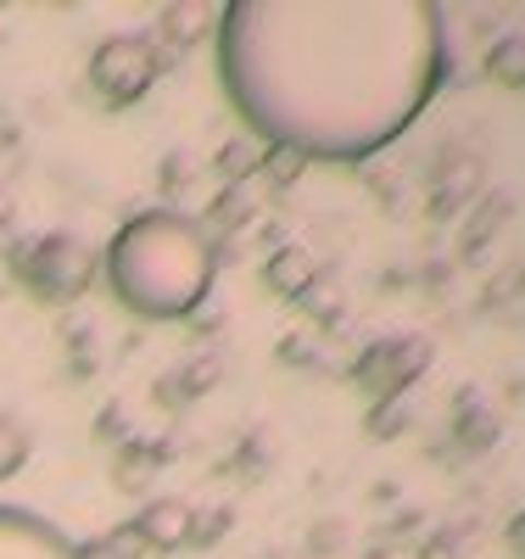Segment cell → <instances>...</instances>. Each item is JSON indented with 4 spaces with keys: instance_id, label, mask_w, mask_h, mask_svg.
Masks as SVG:
<instances>
[{
    "instance_id": "6da1fadb",
    "label": "cell",
    "mask_w": 525,
    "mask_h": 559,
    "mask_svg": "<svg viewBox=\"0 0 525 559\" xmlns=\"http://www.w3.org/2000/svg\"><path fill=\"white\" fill-rule=\"evenodd\" d=\"M107 286L118 308L134 319H190L218 274V247L207 236V224H196L179 207H146L129 224H118V236L107 241Z\"/></svg>"
},
{
    "instance_id": "7a4b0ae2",
    "label": "cell",
    "mask_w": 525,
    "mask_h": 559,
    "mask_svg": "<svg viewBox=\"0 0 525 559\" xmlns=\"http://www.w3.org/2000/svg\"><path fill=\"white\" fill-rule=\"evenodd\" d=\"M163 68L168 62L152 45V34H112L90 57V90L107 107H134V102H146V90L163 79Z\"/></svg>"
},
{
    "instance_id": "3957f363",
    "label": "cell",
    "mask_w": 525,
    "mask_h": 559,
    "mask_svg": "<svg viewBox=\"0 0 525 559\" xmlns=\"http://www.w3.org/2000/svg\"><path fill=\"white\" fill-rule=\"evenodd\" d=\"M17 280H23V292L39 297V302H73L90 292V280H95V252L68 236V229H51V236H39L23 258H17Z\"/></svg>"
},
{
    "instance_id": "277c9868",
    "label": "cell",
    "mask_w": 525,
    "mask_h": 559,
    "mask_svg": "<svg viewBox=\"0 0 525 559\" xmlns=\"http://www.w3.org/2000/svg\"><path fill=\"white\" fill-rule=\"evenodd\" d=\"M190 521H196V503L190 498H152L129 526L146 554H174V548H190Z\"/></svg>"
},
{
    "instance_id": "5b68a950",
    "label": "cell",
    "mask_w": 525,
    "mask_h": 559,
    "mask_svg": "<svg viewBox=\"0 0 525 559\" xmlns=\"http://www.w3.org/2000/svg\"><path fill=\"white\" fill-rule=\"evenodd\" d=\"M218 23V7H207V0H179V7H163L157 12V34L152 45L163 51V62H179V51H190V45H202Z\"/></svg>"
},
{
    "instance_id": "8992f818",
    "label": "cell",
    "mask_w": 525,
    "mask_h": 559,
    "mask_svg": "<svg viewBox=\"0 0 525 559\" xmlns=\"http://www.w3.org/2000/svg\"><path fill=\"white\" fill-rule=\"evenodd\" d=\"M263 280L274 297H308L319 286V258L308 247H279L269 263H263Z\"/></svg>"
},
{
    "instance_id": "52a82bcc",
    "label": "cell",
    "mask_w": 525,
    "mask_h": 559,
    "mask_svg": "<svg viewBox=\"0 0 525 559\" xmlns=\"http://www.w3.org/2000/svg\"><path fill=\"white\" fill-rule=\"evenodd\" d=\"M7 559H73V543H68L51 521L23 515V509H17V526H12Z\"/></svg>"
},
{
    "instance_id": "ba28073f",
    "label": "cell",
    "mask_w": 525,
    "mask_h": 559,
    "mask_svg": "<svg viewBox=\"0 0 525 559\" xmlns=\"http://www.w3.org/2000/svg\"><path fill=\"white\" fill-rule=\"evenodd\" d=\"M28 453H34L28 426H23L17 414H0V481H12L23 464H28Z\"/></svg>"
},
{
    "instance_id": "9c48e42d",
    "label": "cell",
    "mask_w": 525,
    "mask_h": 559,
    "mask_svg": "<svg viewBox=\"0 0 525 559\" xmlns=\"http://www.w3.org/2000/svg\"><path fill=\"white\" fill-rule=\"evenodd\" d=\"M140 554H146V548H140L134 526H112V532H102V537H90V543L73 548V559H140Z\"/></svg>"
},
{
    "instance_id": "30bf717a",
    "label": "cell",
    "mask_w": 525,
    "mask_h": 559,
    "mask_svg": "<svg viewBox=\"0 0 525 559\" xmlns=\"http://www.w3.org/2000/svg\"><path fill=\"white\" fill-rule=\"evenodd\" d=\"M487 79H498L503 90L525 84V57H520V34H503L492 51H487Z\"/></svg>"
},
{
    "instance_id": "8fae6325",
    "label": "cell",
    "mask_w": 525,
    "mask_h": 559,
    "mask_svg": "<svg viewBox=\"0 0 525 559\" xmlns=\"http://www.w3.org/2000/svg\"><path fill=\"white\" fill-rule=\"evenodd\" d=\"M258 168H263L274 185H291V179H297L308 163H302L297 152H285V146H263V163H258Z\"/></svg>"
},
{
    "instance_id": "7c38bea8",
    "label": "cell",
    "mask_w": 525,
    "mask_h": 559,
    "mask_svg": "<svg viewBox=\"0 0 525 559\" xmlns=\"http://www.w3.org/2000/svg\"><path fill=\"white\" fill-rule=\"evenodd\" d=\"M218 163H224L229 174H247V168L263 163V146H252V140H229V146L218 152Z\"/></svg>"
}]
</instances>
